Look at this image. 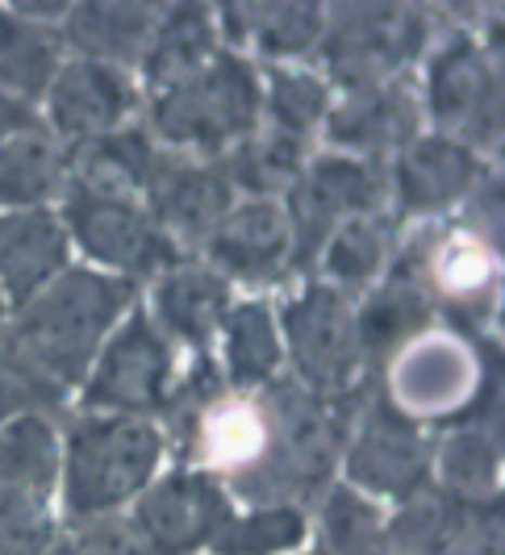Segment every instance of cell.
Instances as JSON below:
<instances>
[{
    "label": "cell",
    "instance_id": "obj_1",
    "mask_svg": "<svg viewBox=\"0 0 505 555\" xmlns=\"http://www.w3.org/2000/svg\"><path fill=\"white\" fill-rule=\"evenodd\" d=\"M130 301V284L96 272H67L42 297H29V309L4 343V356L42 376L47 385L67 389L85 376L101 338Z\"/></svg>",
    "mask_w": 505,
    "mask_h": 555
},
{
    "label": "cell",
    "instance_id": "obj_2",
    "mask_svg": "<svg viewBox=\"0 0 505 555\" xmlns=\"http://www.w3.org/2000/svg\"><path fill=\"white\" fill-rule=\"evenodd\" d=\"M164 439L142 417H96L72 430L67 443V509L96 518L130 501L151 480Z\"/></svg>",
    "mask_w": 505,
    "mask_h": 555
},
{
    "label": "cell",
    "instance_id": "obj_3",
    "mask_svg": "<svg viewBox=\"0 0 505 555\" xmlns=\"http://www.w3.org/2000/svg\"><path fill=\"white\" fill-rule=\"evenodd\" d=\"M338 451V422L322 401L306 392H276L263 451L255 468L238 480V493L255 501H284L293 493H309L326 480Z\"/></svg>",
    "mask_w": 505,
    "mask_h": 555
},
{
    "label": "cell",
    "instance_id": "obj_4",
    "mask_svg": "<svg viewBox=\"0 0 505 555\" xmlns=\"http://www.w3.org/2000/svg\"><path fill=\"white\" fill-rule=\"evenodd\" d=\"M55 430L42 417H17L0 430V555L51 547Z\"/></svg>",
    "mask_w": 505,
    "mask_h": 555
},
{
    "label": "cell",
    "instance_id": "obj_5",
    "mask_svg": "<svg viewBox=\"0 0 505 555\" xmlns=\"http://www.w3.org/2000/svg\"><path fill=\"white\" fill-rule=\"evenodd\" d=\"M255 109H259V83L251 67L234 55H213L193 80L176 83L159 96L155 126L171 142L218 151L251 130Z\"/></svg>",
    "mask_w": 505,
    "mask_h": 555
},
{
    "label": "cell",
    "instance_id": "obj_6",
    "mask_svg": "<svg viewBox=\"0 0 505 555\" xmlns=\"http://www.w3.org/2000/svg\"><path fill=\"white\" fill-rule=\"evenodd\" d=\"M284 331L293 347V363L318 392L347 389L360 367L355 318L335 288H309L284 309Z\"/></svg>",
    "mask_w": 505,
    "mask_h": 555
},
{
    "label": "cell",
    "instance_id": "obj_7",
    "mask_svg": "<svg viewBox=\"0 0 505 555\" xmlns=\"http://www.w3.org/2000/svg\"><path fill=\"white\" fill-rule=\"evenodd\" d=\"M171 363L168 343L146 318H130L126 331L109 343V351L101 356L96 376L88 380L85 401L96 410H121V414H146L155 405H164L171 392Z\"/></svg>",
    "mask_w": 505,
    "mask_h": 555
},
{
    "label": "cell",
    "instance_id": "obj_8",
    "mask_svg": "<svg viewBox=\"0 0 505 555\" xmlns=\"http://www.w3.org/2000/svg\"><path fill=\"white\" fill-rule=\"evenodd\" d=\"M67 222L72 234L80 238V247L121 272L151 276L171 263V243L159 225L151 222L142 209L117 196L96 193H72L67 201Z\"/></svg>",
    "mask_w": 505,
    "mask_h": 555
},
{
    "label": "cell",
    "instance_id": "obj_9",
    "mask_svg": "<svg viewBox=\"0 0 505 555\" xmlns=\"http://www.w3.org/2000/svg\"><path fill=\"white\" fill-rule=\"evenodd\" d=\"M230 522L222 489L209 476L176 473L139 501V539L155 555H193Z\"/></svg>",
    "mask_w": 505,
    "mask_h": 555
},
{
    "label": "cell",
    "instance_id": "obj_10",
    "mask_svg": "<svg viewBox=\"0 0 505 555\" xmlns=\"http://www.w3.org/2000/svg\"><path fill=\"white\" fill-rule=\"evenodd\" d=\"M422 42V22L405 9H347L326 42L331 72L347 88H376L401 59H410Z\"/></svg>",
    "mask_w": 505,
    "mask_h": 555
},
{
    "label": "cell",
    "instance_id": "obj_11",
    "mask_svg": "<svg viewBox=\"0 0 505 555\" xmlns=\"http://www.w3.org/2000/svg\"><path fill=\"white\" fill-rule=\"evenodd\" d=\"M372 201H376V180L364 164H351V159H322L306 180H297L293 201H288L293 214H284V218H293V225H297L301 259H309L326 243V234L338 225V218L367 214Z\"/></svg>",
    "mask_w": 505,
    "mask_h": 555
},
{
    "label": "cell",
    "instance_id": "obj_12",
    "mask_svg": "<svg viewBox=\"0 0 505 555\" xmlns=\"http://www.w3.org/2000/svg\"><path fill=\"white\" fill-rule=\"evenodd\" d=\"M351 480L364 485L372 493H410L422 485L426 473V443H422L418 426L405 414L380 410L367 417L360 439L351 447Z\"/></svg>",
    "mask_w": 505,
    "mask_h": 555
},
{
    "label": "cell",
    "instance_id": "obj_13",
    "mask_svg": "<svg viewBox=\"0 0 505 555\" xmlns=\"http://www.w3.org/2000/svg\"><path fill=\"white\" fill-rule=\"evenodd\" d=\"M430 105L439 121L468 130L472 139H484L497 126V83L472 42L459 38L439 55L430 72Z\"/></svg>",
    "mask_w": 505,
    "mask_h": 555
},
{
    "label": "cell",
    "instance_id": "obj_14",
    "mask_svg": "<svg viewBox=\"0 0 505 555\" xmlns=\"http://www.w3.org/2000/svg\"><path fill=\"white\" fill-rule=\"evenodd\" d=\"M151 209L164 225H176L184 234H205L218 230V222L230 209V184L222 171H209L180 159H151L146 176Z\"/></svg>",
    "mask_w": 505,
    "mask_h": 555
},
{
    "label": "cell",
    "instance_id": "obj_15",
    "mask_svg": "<svg viewBox=\"0 0 505 555\" xmlns=\"http://www.w3.org/2000/svg\"><path fill=\"white\" fill-rule=\"evenodd\" d=\"M284 250H288V218L272 201H255L238 214H225L209 238L213 263L247 280L272 276L284 263Z\"/></svg>",
    "mask_w": 505,
    "mask_h": 555
},
{
    "label": "cell",
    "instance_id": "obj_16",
    "mask_svg": "<svg viewBox=\"0 0 505 555\" xmlns=\"http://www.w3.org/2000/svg\"><path fill=\"white\" fill-rule=\"evenodd\" d=\"M67 259V238L51 214H9L0 218V280L13 301H29Z\"/></svg>",
    "mask_w": 505,
    "mask_h": 555
},
{
    "label": "cell",
    "instance_id": "obj_17",
    "mask_svg": "<svg viewBox=\"0 0 505 555\" xmlns=\"http://www.w3.org/2000/svg\"><path fill=\"white\" fill-rule=\"evenodd\" d=\"M130 105V88L126 80L105 67V63H72L51 88V117L63 134H85L101 139L113 121Z\"/></svg>",
    "mask_w": 505,
    "mask_h": 555
},
{
    "label": "cell",
    "instance_id": "obj_18",
    "mask_svg": "<svg viewBox=\"0 0 505 555\" xmlns=\"http://www.w3.org/2000/svg\"><path fill=\"white\" fill-rule=\"evenodd\" d=\"M477 176V159L451 139H422L414 142L401 167H397V184H401V201L418 214L443 209L455 196L464 193Z\"/></svg>",
    "mask_w": 505,
    "mask_h": 555
},
{
    "label": "cell",
    "instance_id": "obj_19",
    "mask_svg": "<svg viewBox=\"0 0 505 555\" xmlns=\"http://www.w3.org/2000/svg\"><path fill=\"white\" fill-rule=\"evenodd\" d=\"M414 101L405 88L397 83H376V88H360L342 109L331 117V139L355 151H380L393 142L414 134Z\"/></svg>",
    "mask_w": 505,
    "mask_h": 555
},
{
    "label": "cell",
    "instance_id": "obj_20",
    "mask_svg": "<svg viewBox=\"0 0 505 555\" xmlns=\"http://www.w3.org/2000/svg\"><path fill=\"white\" fill-rule=\"evenodd\" d=\"M468 380H472V363L459 347L426 343V347H414L397 367V397L405 410L430 414V410L455 405L468 392Z\"/></svg>",
    "mask_w": 505,
    "mask_h": 555
},
{
    "label": "cell",
    "instance_id": "obj_21",
    "mask_svg": "<svg viewBox=\"0 0 505 555\" xmlns=\"http://www.w3.org/2000/svg\"><path fill=\"white\" fill-rule=\"evenodd\" d=\"M159 318L171 331L189 343H209V334L222 326L225 313V284L222 276L205 272V268H176L164 284H159Z\"/></svg>",
    "mask_w": 505,
    "mask_h": 555
},
{
    "label": "cell",
    "instance_id": "obj_22",
    "mask_svg": "<svg viewBox=\"0 0 505 555\" xmlns=\"http://www.w3.org/2000/svg\"><path fill=\"white\" fill-rule=\"evenodd\" d=\"M146 51H151L146 55V80L155 88L168 92L176 83L193 80L213 59V26H209L205 9H176Z\"/></svg>",
    "mask_w": 505,
    "mask_h": 555
},
{
    "label": "cell",
    "instance_id": "obj_23",
    "mask_svg": "<svg viewBox=\"0 0 505 555\" xmlns=\"http://www.w3.org/2000/svg\"><path fill=\"white\" fill-rule=\"evenodd\" d=\"M225 26L263 55H301L322 29L318 4H225Z\"/></svg>",
    "mask_w": 505,
    "mask_h": 555
},
{
    "label": "cell",
    "instance_id": "obj_24",
    "mask_svg": "<svg viewBox=\"0 0 505 555\" xmlns=\"http://www.w3.org/2000/svg\"><path fill=\"white\" fill-rule=\"evenodd\" d=\"M151 146L139 134H101L88 139L76 155V171H80V193L96 196H126L134 189H146L151 176Z\"/></svg>",
    "mask_w": 505,
    "mask_h": 555
},
{
    "label": "cell",
    "instance_id": "obj_25",
    "mask_svg": "<svg viewBox=\"0 0 505 555\" xmlns=\"http://www.w3.org/2000/svg\"><path fill=\"white\" fill-rule=\"evenodd\" d=\"M422 326H426V297L418 293V284L414 280H393L355 318V338H360V351L385 356L401 343H410Z\"/></svg>",
    "mask_w": 505,
    "mask_h": 555
},
{
    "label": "cell",
    "instance_id": "obj_26",
    "mask_svg": "<svg viewBox=\"0 0 505 555\" xmlns=\"http://www.w3.org/2000/svg\"><path fill=\"white\" fill-rule=\"evenodd\" d=\"M151 29L155 17L142 4H88L72 17V38L101 59H134L151 47Z\"/></svg>",
    "mask_w": 505,
    "mask_h": 555
},
{
    "label": "cell",
    "instance_id": "obj_27",
    "mask_svg": "<svg viewBox=\"0 0 505 555\" xmlns=\"http://www.w3.org/2000/svg\"><path fill=\"white\" fill-rule=\"evenodd\" d=\"M225 363L234 385H263L281 367L276 322L263 306L234 309V318L225 322Z\"/></svg>",
    "mask_w": 505,
    "mask_h": 555
},
{
    "label": "cell",
    "instance_id": "obj_28",
    "mask_svg": "<svg viewBox=\"0 0 505 555\" xmlns=\"http://www.w3.org/2000/svg\"><path fill=\"white\" fill-rule=\"evenodd\" d=\"M63 164L38 139L0 142V205H38L59 189Z\"/></svg>",
    "mask_w": 505,
    "mask_h": 555
},
{
    "label": "cell",
    "instance_id": "obj_29",
    "mask_svg": "<svg viewBox=\"0 0 505 555\" xmlns=\"http://www.w3.org/2000/svg\"><path fill=\"white\" fill-rule=\"evenodd\" d=\"M301 539H306V518L288 505H276V509H259L238 522L230 518L209 547L218 555H276L297 547Z\"/></svg>",
    "mask_w": 505,
    "mask_h": 555
},
{
    "label": "cell",
    "instance_id": "obj_30",
    "mask_svg": "<svg viewBox=\"0 0 505 555\" xmlns=\"http://www.w3.org/2000/svg\"><path fill=\"white\" fill-rule=\"evenodd\" d=\"M301 164V146L288 134H263L255 142H243L234 151V159L225 167V184H243L251 193H276L284 184H293Z\"/></svg>",
    "mask_w": 505,
    "mask_h": 555
},
{
    "label": "cell",
    "instance_id": "obj_31",
    "mask_svg": "<svg viewBox=\"0 0 505 555\" xmlns=\"http://www.w3.org/2000/svg\"><path fill=\"white\" fill-rule=\"evenodd\" d=\"M55 34L38 26H9L4 34V47H0V83L22 92V96H34L51 83V72H55Z\"/></svg>",
    "mask_w": 505,
    "mask_h": 555
},
{
    "label": "cell",
    "instance_id": "obj_32",
    "mask_svg": "<svg viewBox=\"0 0 505 555\" xmlns=\"http://www.w3.org/2000/svg\"><path fill=\"white\" fill-rule=\"evenodd\" d=\"M326 547L331 555H385L380 514L351 489H335L326 501Z\"/></svg>",
    "mask_w": 505,
    "mask_h": 555
},
{
    "label": "cell",
    "instance_id": "obj_33",
    "mask_svg": "<svg viewBox=\"0 0 505 555\" xmlns=\"http://www.w3.org/2000/svg\"><path fill=\"white\" fill-rule=\"evenodd\" d=\"M455 518H459L455 501L439 498V493H418L397 514L393 530H389V543L401 555L439 552V547H448L451 534H455Z\"/></svg>",
    "mask_w": 505,
    "mask_h": 555
},
{
    "label": "cell",
    "instance_id": "obj_34",
    "mask_svg": "<svg viewBox=\"0 0 505 555\" xmlns=\"http://www.w3.org/2000/svg\"><path fill=\"white\" fill-rule=\"evenodd\" d=\"M497 476V443L480 430H455L443 447V480H448L451 493H464V498H480Z\"/></svg>",
    "mask_w": 505,
    "mask_h": 555
},
{
    "label": "cell",
    "instance_id": "obj_35",
    "mask_svg": "<svg viewBox=\"0 0 505 555\" xmlns=\"http://www.w3.org/2000/svg\"><path fill=\"white\" fill-rule=\"evenodd\" d=\"M380 259H385V238H380V225L367 218H351L326 250V268L338 280H367L380 268Z\"/></svg>",
    "mask_w": 505,
    "mask_h": 555
},
{
    "label": "cell",
    "instance_id": "obj_36",
    "mask_svg": "<svg viewBox=\"0 0 505 555\" xmlns=\"http://www.w3.org/2000/svg\"><path fill=\"white\" fill-rule=\"evenodd\" d=\"M326 109V88L309 76H276L272 83V113L281 121V134L297 139Z\"/></svg>",
    "mask_w": 505,
    "mask_h": 555
},
{
    "label": "cell",
    "instance_id": "obj_37",
    "mask_svg": "<svg viewBox=\"0 0 505 555\" xmlns=\"http://www.w3.org/2000/svg\"><path fill=\"white\" fill-rule=\"evenodd\" d=\"M59 397L55 385H47L42 376H34L29 367H22L17 360H9L0 351V422L13 414H26L34 405H51Z\"/></svg>",
    "mask_w": 505,
    "mask_h": 555
},
{
    "label": "cell",
    "instance_id": "obj_38",
    "mask_svg": "<svg viewBox=\"0 0 505 555\" xmlns=\"http://www.w3.org/2000/svg\"><path fill=\"white\" fill-rule=\"evenodd\" d=\"M47 555H151L142 547V539L130 527L117 522H101V527H85L55 543Z\"/></svg>",
    "mask_w": 505,
    "mask_h": 555
},
{
    "label": "cell",
    "instance_id": "obj_39",
    "mask_svg": "<svg viewBox=\"0 0 505 555\" xmlns=\"http://www.w3.org/2000/svg\"><path fill=\"white\" fill-rule=\"evenodd\" d=\"M34 126V117L29 109L17 101V96H9V92H0V142H9L17 130H29Z\"/></svg>",
    "mask_w": 505,
    "mask_h": 555
},
{
    "label": "cell",
    "instance_id": "obj_40",
    "mask_svg": "<svg viewBox=\"0 0 505 555\" xmlns=\"http://www.w3.org/2000/svg\"><path fill=\"white\" fill-rule=\"evenodd\" d=\"M4 34H9V22H4V17H0V47H4Z\"/></svg>",
    "mask_w": 505,
    "mask_h": 555
},
{
    "label": "cell",
    "instance_id": "obj_41",
    "mask_svg": "<svg viewBox=\"0 0 505 555\" xmlns=\"http://www.w3.org/2000/svg\"><path fill=\"white\" fill-rule=\"evenodd\" d=\"M0 309H4V301H0Z\"/></svg>",
    "mask_w": 505,
    "mask_h": 555
}]
</instances>
